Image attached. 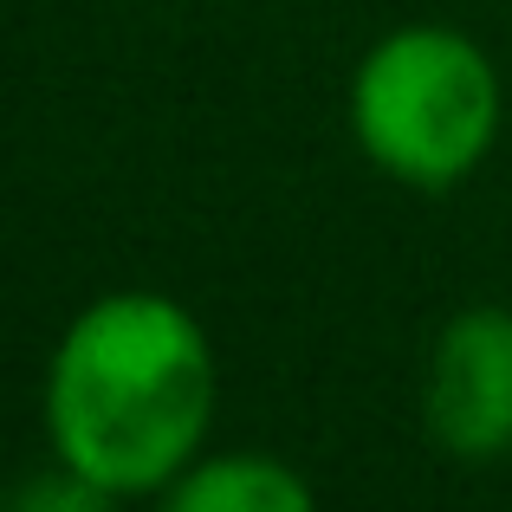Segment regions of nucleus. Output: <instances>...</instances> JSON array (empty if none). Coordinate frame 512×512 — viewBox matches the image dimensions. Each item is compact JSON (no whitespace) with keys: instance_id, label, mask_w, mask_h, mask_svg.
<instances>
[{"instance_id":"1","label":"nucleus","mask_w":512,"mask_h":512,"mask_svg":"<svg viewBox=\"0 0 512 512\" xmlns=\"http://www.w3.org/2000/svg\"><path fill=\"white\" fill-rule=\"evenodd\" d=\"M214 344L169 292H104L46 363V441L59 461L130 493H163L214 428Z\"/></svg>"},{"instance_id":"2","label":"nucleus","mask_w":512,"mask_h":512,"mask_svg":"<svg viewBox=\"0 0 512 512\" xmlns=\"http://www.w3.org/2000/svg\"><path fill=\"white\" fill-rule=\"evenodd\" d=\"M350 137L389 182L454 188L500 143L506 91L500 65L474 33L441 20H415L383 33L350 72Z\"/></svg>"},{"instance_id":"3","label":"nucleus","mask_w":512,"mask_h":512,"mask_svg":"<svg viewBox=\"0 0 512 512\" xmlns=\"http://www.w3.org/2000/svg\"><path fill=\"white\" fill-rule=\"evenodd\" d=\"M422 422L454 461H506L512 454V312L467 305L435 331L422 370Z\"/></svg>"},{"instance_id":"4","label":"nucleus","mask_w":512,"mask_h":512,"mask_svg":"<svg viewBox=\"0 0 512 512\" xmlns=\"http://www.w3.org/2000/svg\"><path fill=\"white\" fill-rule=\"evenodd\" d=\"M156 512H318V493L279 454H260V448L208 454L201 448L163 487Z\"/></svg>"},{"instance_id":"5","label":"nucleus","mask_w":512,"mask_h":512,"mask_svg":"<svg viewBox=\"0 0 512 512\" xmlns=\"http://www.w3.org/2000/svg\"><path fill=\"white\" fill-rule=\"evenodd\" d=\"M0 512H117V493L98 487L91 474H78L72 461L46 467V474H26L20 487L0 500Z\"/></svg>"}]
</instances>
